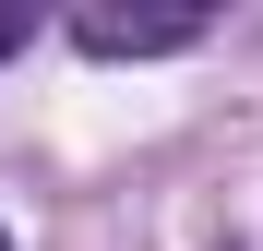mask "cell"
Listing matches in <instances>:
<instances>
[{
    "mask_svg": "<svg viewBox=\"0 0 263 251\" xmlns=\"http://www.w3.org/2000/svg\"><path fill=\"white\" fill-rule=\"evenodd\" d=\"M72 48L84 60H180V48H203V12H192V0H167V12L84 0V12H72Z\"/></svg>",
    "mask_w": 263,
    "mask_h": 251,
    "instance_id": "6da1fadb",
    "label": "cell"
},
{
    "mask_svg": "<svg viewBox=\"0 0 263 251\" xmlns=\"http://www.w3.org/2000/svg\"><path fill=\"white\" fill-rule=\"evenodd\" d=\"M12 48H36V12H24V0H0V60H12Z\"/></svg>",
    "mask_w": 263,
    "mask_h": 251,
    "instance_id": "7a4b0ae2",
    "label": "cell"
}]
</instances>
